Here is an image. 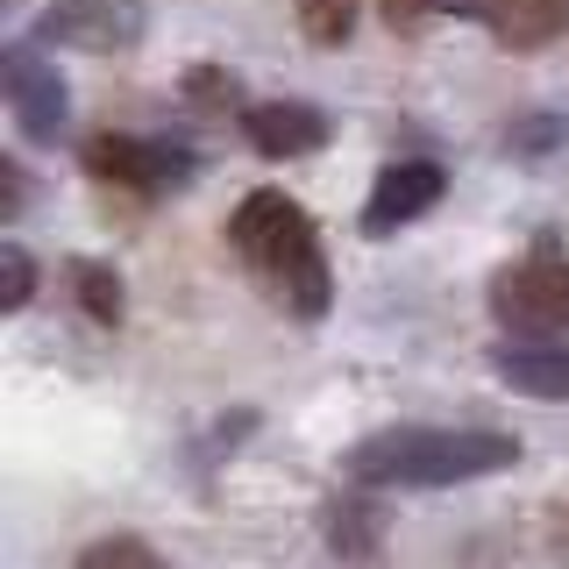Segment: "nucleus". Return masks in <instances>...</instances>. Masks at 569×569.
<instances>
[{
    "instance_id": "nucleus-1",
    "label": "nucleus",
    "mask_w": 569,
    "mask_h": 569,
    "mask_svg": "<svg viewBox=\"0 0 569 569\" xmlns=\"http://www.w3.org/2000/svg\"><path fill=\"white\" fill-rule=\"evenodd\" d=\"M228 242H236L249 278H257L278 307H292L299 320L328 313V299H335L328 257H320V236H313L307 207H299L292 192H249L236 207V221H228Z\"/></svg>"
},
{
    "instance_id": "nucleus-2",
    "label": "nucleus",
    "mask_w": 569,
    "mask_h": 569,
    "mask_svg": "<svg viewBox=\"0 0 569 569\" xmlns=\"http://www.w3.org/2000/svg\"><path fill=\"white\" fill-rule=\"evenodd\" d=\"M520 462V441L491 435V427H385V435L356 441L342 470L370 491H406V485H462V477H491Z\"/></svg>"
},
{
    "instance_id": "nucleus-3",
    "label": "nucleus",
    "mask_w": 569,
    "mask_h": 569,
    "mask_svg": "<svg viewBox=\"0 0 569 569\" xmlns=\"http://www.w3.org/2000/svg\"><path fill=\"white\" fill-rule=\"evenodd\" d=\"M491 313L512 335H569V263L556 249H533V257L506 263L491 278Z\"/></svg>"
},
{
    "instance_id": "nucleus-4",
    "label": "nucleus",
    "mask_w": 569,
    "mask_h": 569,
    "mask_svg": "<svg viewBox=\"0 0 569 569\" xmlns=\"http://www.w3.org/2000/svg\"><path fill=\"white\" fill-rule=\"evenodd\" d=\"M186 171L192 164L171 142H142V136H93L86 142V178H100L114 192H136V200H150L164 186H186Z\"/></svg>"
},
{
    "instance_id": "nucleus-5",
    "label": "nucleus",
    "mask_w": 569,
    "mask_h": 569,
    "mask_svg": "<svg viewBox=\"0 0 569 569\" xmlns=\"http://www.w3.org/2000/svg\"><path fill=\"white\" fill-rule=\"evenodd\" d=\"M142 36L136 0H64L43 14V43H79V50H129Z\"/></svg>"
},
{
    "instance_id": "nucleus-6",
    "label": "nucleus",
    "mask_w": 569,
    "mask_h": 569,
    "mask_svg": "<svg viewBox=\"0 0 569 569\" xmlns=\"http://www.w3.org/2000/svg\"><path fill=\"white\" fill-rule=\"evenodd\" d=\"M435 200H441V164H427V157H406V164H391L378 186H370L363 236H391V228L420 221Z\"/></svg>"
},
{
    "instance_id": "nucleus-7",
    "label": "nucleus",
    "mask_w": 569,
    "mask_h": 569,
    "mask_svg": "<svg viewBox=\"0 0 569 569\" xmlns=\"http://www.w3.org/2000/svg\"><path fill=\"white\" fill-rule=\"evenodd\" d=\"M242 136L257 157H313L328 142V114L307 100H263L242 114Z\"/></svg>"
},
{
    "instance_id": "nucleus-8",
    "label": "nucleus",
    "mask_w": 569,
    "mask_h": 569,
    "mask_svg": "<svg viewBox=\"0 0 569 569\" xmlns=\"http://www.w3.org/2000/svg\"><path fill=\"white\" fill-rule=\"evenodd\" d=\"M8 86H14V121H22V136H36V142H50L64 129V79L50 71V58L43 50H14L8 58Z\"/></svg>"
},
{
    "instance_id": "nucleus-9",
    "label": "nucleus",
    "mask_w": 569,
    "mask_h": 569,
    "mask_svg": "<svg viewBox=\"0 0 569 569\" xmlns=\"http://www.w3.org/2000/svg\"><path fill=\"white\" fill-rule=\"evenodd\" d=\"M491 370L527 399H569V349L556 335H533V342H498Z\"/></svg>"
},
{
    "instance_id": "nucleus-10",
    "label": "nucleus",
    "mask_w": 569,
    "mask_h": 569,
    "mask_svg": "<svg viewBox=\"0 0 569 569\" xmlns=\"http://www.w3.org/2000/svg\"><path fill=\"white\" fill-rule=\"evenodd\" d=\"M569 22V0H498L491 8V36H498V50H548L562 36Z\"/></svg>"
},
{
    "instance_id": "nucleus-11",
    "label": "nucleus",
    "mask_w": 569,
    "mask_h": 569,
    "mask_svg": "<svg viewBox=\"0 0 569 569\" xmlns=\"http://www.w3.org/2000/svg\"><path fill=\"white\" fill-rule=\"evenodd\" d=\"M299 8V29H307V43L320 50H342L356 36V14H363V0H292Z\"/></svg>"
},
{
    "instance_id": "nucleus-12",
    "label": "nucleus",
    "mask_w": 569,
    "mask_h": 569,
    "mask_svg": "<svg viewBox=\"0 0 569 569\" xmlns=\"http://www.w3.org/2000/svg\"><path fill=\"white\" fill-rule=\"evenodd\" d=\"M328 541L342 548L349 562H363L370 548H378V512H363V506H335V512H328Z\"/></svg>"
},
{
    "instance_id": "nucleus-13",
    "label": "nucleus",
    "mask_w": 569,
    "mask_h": 569,
    "mask_svg": "<svg viewBox=\"0 0 569 569\" xmlns=\"http://www.w3.org/2000/svg\"><path fill=\"white\" fill-rule=\"evenodd\" d=\"M71 284H79V307L93 313V320H107V328L121 320V278H114V271H100V263H79V271H71Z\"/></svg>"
},
{
    "instance_id": "nucleus-14",
    "label": "nucleus",
    "mask_w": 569,
    "mask_h": 569,
    "mask_svg": "<svg viewBox=\"0 0 569 569\" xmlns=\"http://www.w3.org/2000/svg\"><path fill=\"white\" fill-rule=\"evenodd\" d=\"M79 569H164L150 556V541H136V533H107V541H93L79 556Z\"/></svg>"
},
{
    "instance_id": "nucleus-15",
    "label": "nucleus",
    "mask_w": 569,
    "mask_h": 569,
    "mask_svg": "<svg viewBox=\"0 0 569 569\" xmlns=\"http://www.w3.org/2000/svg\"><path fill=\"white\" fill-rule=\"evenodd\" d=\"M186 93H192L200 114H228V107H236V79H228V71H186Z\"/></svg>"
},
{
    "instance_id": "nucleus-16",
    "label": "nucleus",
    "mask_w": 569,
    "mask_h": 569,
    "mask_svg": "<svg viewBox=\"0 0 569 569\" xmlns=\"http://www.w3.org/2000/svg\"><path fill=\"white\" fill-rule=\"evenodd\" d=\"M0 271H8V284H0V307L22 313V307H29V292H36V263L22 257V249H8V257H0Z\"/></svg>"
},
{
    "instance_id": "nucleus-17",
    "label": "nucleus",
    "mask_w": 569,
    "mask_h": 569,
    "mask_svg": "<svg viewBox=\"0 0 569 569\" xmlns=\"http://www.w3.org/2000/svg\"><path fill=\"white\" fill-rule=\"evenodd\" d=\"M378 8H385L391 29H420L427 14H435V0H378Z\"/></svg>"
},
{
    "instance_id": "nucleus-18",
    "label": "nucleus",
    "mask_w": 569,
    "mask_h": 569,
    "mask_svg": "<svg viewBox=\"0 0 569 569\" xmlns=\"http://www.w3.org/2000/svg\"><path fill=\"white\" fill-rule=\"evenodd\" d=\"M435 8H441V14H477V22H491L498 0H435Z\"/></svg>"
}]
</instances>
